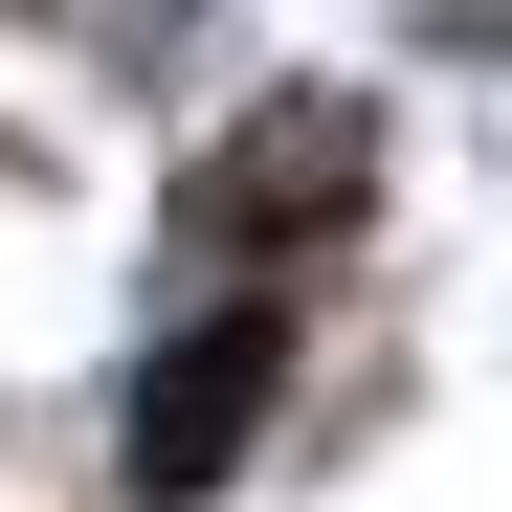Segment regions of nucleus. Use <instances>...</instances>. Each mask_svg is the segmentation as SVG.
<instances>
[{
  "mask_svg": "<svg viewBox=\"0 0 512 512\" xmlns=\"http://www.w3.org/2000/svg\"><path fill=\"white\" fill-rule=\"evenodd\" d=\"M357 179H379L357 112L290 90V112H245V156H201V179H179V223H201V245H312V223H357Z\"/></svg>",
  "mask_w": 512,
  "mask_h": 512,
  "instance_id": "1",
  "label": "nucleus"
},
{
  "mask_svg": "<svg viewBox=\"0 0 512 512\" xmlns=\"http://www.w3.org/2000/svg\"><path fill=\"white\" fill-rule=\"evenodd\" d=\"M268 379H290V312H201L134 379V490H223V446L268 423Z\"/></svg>",
  "mask_w": 512,
  "mask_h": 512,
  "instance_id": "2",
  "label": "nucleus"
}]
</instances>
